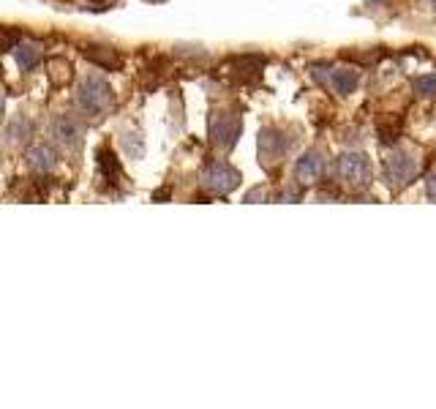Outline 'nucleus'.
Masks as SVG:
<instances>
[{
    "mask_svg": "<svg viewBox=\"0 0 436 409\" xmlns=\"http://www.w3.org/2000/svg\"><path fill=\"white\" fill-rule=\"evenodd\" d=\"M268 197V191L262 189V186H257V189H251L246 197H243V202H257V200H265Z\"/></svg>",
    "mask_w": 436,
    "mask_h": 409,
    "instance_id": "nucleus-18",
    "label": "nucleus"
},
{
    "mask_svg": "<svg viewBox=\"0 0 436 409\" xmlns=\"http://www.w3.org/2000/svg\"><path fill=\"white\" fill-rule=\"evenodd\" d=\"M39 61H41V52L33 47V44H22L19 41V47H17V63L22 71H33V68L39 66Z\"/></svg>",
    "mask_w": 436,
    "mask_h": 409,
    "instance_id": "nucleus-14",
    "label": "nucleus"
},
{
    "mask_svg": "<svg viewBox=\"0 0 436 409\" xmlns=\"http://www.w3.org/2000/svg\"><path fill=\"white\" fill-rule=\"evenodd\" d=\"M240 132H243V120H240V115H232V112H221L210 123V139L218 150L235 147Z\"/></svg>",
    "mask_w": 436,
    "mask_h": 409,
    "instance_id": "nucleus-5",
    "label": "nucleus"
},
{
    "mask_svg": "<svg viewBox=\"0 0 436 409\" xmlns=\"http://www.w3.org/2000/svg\"><path fill=\"white\" fill-rule=\"evenodd\" d=\"M426 191H428V197L436 202V175H431L428 178V183H426Z\"/></svg>",
    "mask_w": 436,
    "mask_h": 409,
    "instance_id": "nucleus-19",
    "label": "nucleus"
},
{
    "mask_svg": "<svg viewBox=\"0 0 436 409\" xmlns=\"http://www.w3.org/2000/svg\"><path fill=\"white\" fill-rule=\"evenodd\" d=\"M123 150L131 158H145V136L140 134V132H129V134L123 136Z\"/></svg>",
    "mask_w": 436,
    "mask_h": 409,
    "instance_id": "nucleus-15",
    "label": "nucleus"
},
{
    "mask_svg": "<svg viewBox=\"0 0 436 409\" xmlns=\"http://www.w3.org/2000/svg\"><path fill=\"white\" fill-rule=\"evenodd\" d=\"M415 93L417 96H436V74H423L415 79Z\"/></svg>",
    "mask_w": 436,
    "mask_h": 409,
    "instance_id": "nucleus-16",
    "label": "nucleus"
},
{
    "mask_svg": "<svg viewBox=\"0 0 436 409\" xmlns=\"http://www.w3.org/2000/svg\"><path fill=\"white\" fill-rule=\"evenodd\" d=\"M166 197H169V191H166V189H161V191H155V194H153V200H166Z\"/></svg>",
    "mask_w": 436,
    "mask_h": 409,
    "instance_id": "nucleus-20",
    "label": "nucleus"
},
{
    "mask_svg": "<svg viewBox=\"0 0 436 409\" xmlns=\"http://www.w3.org/2000/svg\"><path fill=\"white\" fill-rule=\"evenodd\" d=\"M420 172V164L412 153L406 150H395L390 158H387V167H384V180L390 189H406Z\"/></svg>",
    "mask_w": 436,
    "mask_h": 409,
    "instance_id": "nucleus-3",
    "label": "nucleus"
},
{
    "mask_svg": "<svg viewBox=\"0 0 436 409\" xmlns=\"http://www.w3.org/2000/svg\"><path fill=\"white\" fill-rule=\"evenodd\" d=\"M325 167H327V161H325V156H322L319 150H305V153L297 158V164H294V178H297V183H303V186L316 183V180L322 178Z\"/></svg>",
    "mask_w": 436,
    "mask_h": 409,
    "instance_id": "nucleus-7",
    "label": "nucleus"
},
{
    "mask_svg": "<svg viewBox=\"0 0 436 409\" xmlns=\"http://www.w3.org/2000/svg\"><path fill=\"white\" fill-rule=\"evenodd\" d=\"M98 164H101V169L109 175H120V169H118V161H115V156H112V150H107V147H98Z\"/></svg>",
    "mask_w": 436,
    "mask_h": 409,
    "instance_id": "nucleus-17",
    "label": "nucleus"
},
{
    "mask_svg": "<svg viewBox=\"0 0 436 409\" xmlns=\"http://www.w3.org/2000/svg\"><path fill=\"white\" fill-rule=\"evenodd\" d=\"M330 85H333V90L338 96H349L360 85V71H355V68H336L330 74Z\"/></svg>",
    "mask_w": 436,
    "mask_h": 409,
    "instance_id": "nucleus-10",
    "label": "nucleus"
},
{
    "mask_svg": "<svg viewBox=\"0 0 436 409\" xmlns=\"http://www.w3.org/2000/svg\"><path fill=\"white\" fill-rule=\"evenodd\" d=\"M76 104H79V109L85 115H90L93 120H98V118H104L112 109L115 93H112V87H109L107 79H101V76L93 74V76H85L79 82V87H76Z\"/></svg>",
    "mask_w": 436,
    "mask_h": 409,
    "instance_id": "nucleus-1",
    "label": "nucleus"
},
{
    "mask_svg": "<svg viewBox=\"0 0 436 409\" xmlns=\"http://www.w3.org/2000/svg\"><path fill=\"white\" fill-rule=\"evenodd\" d=\"M25 158H28V167L33 169V172H52L55 167H58V153H55V147H50V145H33L28 153H25Z\"/></svg>",
    "mask_w": 436,
    "mask_h": 409,
    "instance_id": "nucleus-9",
    "label": "nucleus"
},
{
    "mask_svg": "<svg viewBox=\"0 0 436 409\" xmlns=\"http://www.w3.org/2000/svg\"><path fill=\"white\" fill-rule=\"evenodd\" d=\"M368 3H379V0H368Z\"/></svg>",
    "mask_w": 436,
    "mask_h": 409,
    "instance_id": "nucleus-21",
    "label": "nucleus"
},
{
    "mask_svg": "<svg viewBox=\"0 0 436 409\" xmlns=\"http://www.w3.org/2000/svg\"><path fill=\"white\" fill-rule=\"evenodd\" d=\"M85 58L101 68H120V58L109 47H85Z\"/></svg>",
    "mask_w": 436,
    "mask_h": 409,
    "instance_id": "nucleus-13",
    "label": "nucleus"
},
{
    "mask_svg": "<svg viewBox=\"0 0 436 409\" xmlns=\"http://www.w3.org/2000/svg\"><path fill=\"white\" fill-rule=\"evenodd\" d=\"M33 132H36L33 120L25 118V115H17V118L6 126V139H8V145H25V142H30Z\"/></svg>",
    "mask_w": 436,
    "mask_h": 409,
    "instance_id": "nucleus-11",
    "label": "nucleus"
},
{
    "mask_svg": "<svg viewBox=\"0 0 436 409\" xmlns=\"http://www.w3.org/2000/svg\"><path fill=\"white\" fill-rule=\"evenodd\" d=\"M240 183V172L226 161H210L202 169V186L213 194H229Z\"/></svg>",
    "mask_w": 436,
    "mask_h": 409,
    "instance_id": "nucleus-4",
    "label": "nucleus"
},
{
    "mask_svg": "<svg viewBox=\"0 0 436 409\" xmlns=\"http://www.w3.org/2000/svg\"><path fill=\"white\" fill-rule=\"evenodd\" d=\"M336 169H338V178H341L349 189H355V191H360V189H365V186H371V180H373V167H371V158H368L365 153H358V150H349V153L338 156Z\"/></svg>",
    "mask_w": 436,
    "mask_h": 409,
    "instance_id": "nucleus-2",
    "label": "nucleus"
},
{
    "mask_svg": "<svg viewBox=\"0 0 436 409\" xmlns=\"http://www.w3.org/2000/svg\"><path fill=\"white\" fill-rule=\"evenodd\" d=\"M431 3H434V6H436V0H431Z\"/></svg>",
    "mask_w": 436,
    "mask_h": 409,
    "instance_id": "nucleus-22",
    "label": "nucleus"
},
{
    "mask_svg": "<svg viewBox=\"0 0 436 409\" xmlns=\"http://www.w3.org/2000/svg\"><path fill=\"white\" fill-rule=\"evenodd\" d=\"M290 150V142H287V134L279 132V129H262L259 132V161L265 167H276L284 153Z\"/></svg>",
    "mask_w": 436,
    "mask_h": 409,
    "instance_id": "nucleus-6",
    "label": "nucleus"
},
{
    "mask_svg": "<svg viewBox=\"0 0 436 409\" xmlns=\"http://www.w3.org/2000/svg\"><path fill=\"white\" fill-rule=\"evenodd\" d=\"M47 76H50V82L55 85V87H63V85H69L74 76V66L66 61V58H52L50 63H47Z\"/></svg>",
    "mask_w": 436,
    "mask_h": 409,
    "instance_id": "nucleus-12",
    "label": "nucleus"
},
{
    "mask_svg": "<svg viewBox=\"0 0 436 409\" xmlns=\"http://www.w3.org/2000/svg\"><path fill=\"white\" fill-rule=\"evenodd\" d=\"M52 136L72 153L82 150V129H79V123L74 120L72 115H58L52 120Z\"/></svg>",
    "mask_w": 436,
    "mask_h": 409,
    "instance_id": "nucleus-8",
    "label": "nucleus"
}]
</instances>
